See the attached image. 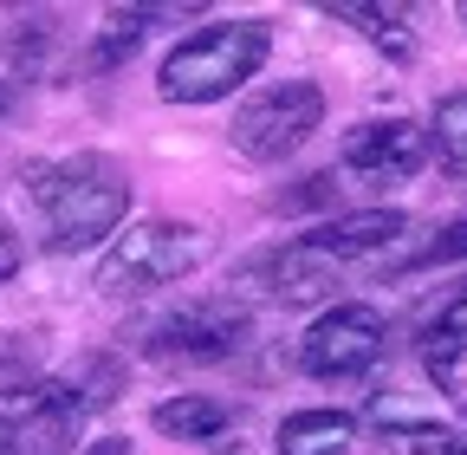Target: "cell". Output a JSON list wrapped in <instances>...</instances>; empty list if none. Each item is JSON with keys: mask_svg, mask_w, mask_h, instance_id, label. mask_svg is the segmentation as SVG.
<instances>
[{"mask_svg": "<svg viewBox=\"0 0 467 455\" xmlns=\"http://www.w3.org/2000/svg\"><path fill=\"white\" fill-rule=\"evenodd\" d=\"M33 208L46 221V248L52 254H78L98 248L104 235H117V221L130 215V183L110 156H66V163H46L33 169Z\"/></svg>", "mask_w": 467, "mask_h": 455, "instance_id": "6da1fadb", "label": "cell"}, {"mask_svg": "<svg viewBox=\"0 0 467 455\" xmlns=\"http://www.w3.org/2000/svg\"><path fill=\"white\" fill-rule=\"evenodd\" d=\"M273 52V26L266 20H221V26H202L189 33L182 46L162 52L156 66V91L169 104H214L227 91H241Z\"/></svg>", "mask_w": 467, "mask_h": 455, "instance_id": "7a4b0ae2", "label": "cell"}, {"mask_svg": "<svg viewBox=\"0 0 467 455\" xmlns=\"http://www.w3.org/2000/svg\"><path fill=\"white\" fill-rule=\"evenodd\" d=\"M208 254L202 228L189 221H137L110 241V254L98 260V293L110 300H137V293H156V287H175L182 273H195Z\"/></svg>", "mask_w": 467, "mask_h": 455, "instance_id": "3957f363", "label": "cell"}, {"mask_svg": "<svg viewBox=\"0 0 467 455\" xmlns=\"http://www.w3.org/2000/svg\"><path fill=\"white\" fill-rule=\"evenodd\" d=\"M78 417L85 404L66 377L0 384V455H72Z\"/></svg>", "mask_w": 467, "mask_h": 455, "instance_id": "277c9868", "label": "cell"}, {"mask_svg": "<svg viewBox=\"0 0 467 455\" xmlns=\"http://www.w3.org/2000/svg\"><path fill=\"white\" fill-rule=\"evenodd\" d=\"M318 124H325V91L312 79H279V85L254 91L241 111H234V150L254 156V163H279Z\"/></svg>", "mask_w": 467, "mask_h": 455, "instance_id": "5b68a950", "label": "cell"}, {"mask_svg": "<svg viewBox=\"0 0 467 455\" xmlns=\"http://www.w3.org/2000/svg\"><path fill=\"white\" fill-rule=\"evenodd\" d=\"M383 338H389V325H383L377 306L344 300V306H325V312L306 325L299 365H306L312 377H358V371H370V365L383 358Z\"/></svg>", "mask_w": 467, "mask_h": 455, "instance_id": "8992f818", "label": "cell"}, {"mask_svg": "<svg viewBox=\"0 0 467 455\" xmlns=\"http://www.w3.org/2000/svg\"><path fill=\"white\" fill-rule=\"evenodd\" d=\"M247 338H254V312L241 300H189L150 325V352L208 365V358H234Z\"/></svg>", "mask_w": 467, "mask_h": 455, "instance_id": "52a82bcc", "label": "cell"}, {"mask_svg": "<svg viewBox=\"0 0 467 455\" xmlns=\"http://www.w3.org/2000/svg\"><path fill=\"white\" fill-rule=\"evenodd\" d=\"M429 163V131L409 124V118H370L344 137V169L350 176H370V183H402Z\"/></svg>", "mask_w": 467, "mask_h": 455, "instance_id": "ba28073f", "label": "cell"}, {"mask_svg": "<svg viewBox=\"0 0 467 455\" xmlns=\"http://www.w3.org/2000/svg\"><path fill=\"white\" fill-rule=\"evenodd\" d=\"M396 235H409V215L402 208H358V215H337V221H318V228H306V248L318 254V260H358V254H377V248H389Z\"/></svg>", "mask_w": 467, "mask_h": 455, "instance_id": "9c48e42d", "label": "cell"}, {"mask_svg": "<svg viewBox=\"0 0 467 455\" xmlns=\"http://www.w3.org/2000/svg\"><path fill=\"white\" fill-rule=\"evenodd\" d=\"M169 442H208V449H234V410L214 404V397H169V404H156L150 417Z\"/></svg>", "mask_w": 467, "mask_h": 455, "instance_id": "30bf717a", "label": "cell"}, {"mask_svg": "<svg viewBox=\"0 0 467 455\" xmlns=\"http://www.w3.org/2000/svg\"><path fill=\"white\" fill-rule=\"evenodd\" d=\"M467 358V287L422 319V365L441 390H454V365Z\"/></svg>", "mask_w": 467, "mask_h": 455, "instance_id": "8fae6325", "label": "cell"}, {"mask_svg": "<svg viewBox=\"0 0 467 455\" xmlns=\"http://www.w3.org/2000/svg\"><path fill=\"white\" fill-rule=\"evenodd\" d=\"M260 273H266V287H273L279 300H325V293L337 287V267H331V260H318L306 241H292V248L266 254V260H260Z\"/></svg>", "mask_w": 467, "mask_h": 455, "instance_id": "7c38bea8", "label": "cell"}, {"mask_svg": "<svg viewBox=\"0 0 467 455\" xmlns=\"http://www.w3.org/2000/svg\"><path fill=\"white\" fill-rule=\"evenodd\" d=\"M350 436H358L350 410H299L279 423V455H344Z\"/></svg>", "mask_w": 467, "mask_h": 455, "instance_id": "4fadbf2b", "label": "cell"}, {"mask_svg": "<svg viewBox=\"0 0 467 455\" xmlns=\"http://www.w3.org/2000/svg\"><path fill=\"white\" fill-rule=\"evenodd\" d=\"M429 150L454 183H467V91H448L429 118Z\"/></svg>", "mask_w": 467, "mask_h": 455, "instance_id": "5bb4252c", "label": "cell"}, {"mask_svg": "<svg viewBox=\"0 0 467 455\" xmlns=\"http://www.w3.org/2000/svg\"><path fill=\"white\" fill-rule=\"evenodd\" d=\"M377 455H454V429H441V423H389V429H377Z\"/></svg>", "mask_w": 467, "mask_h": 455, "instance_id": "9a60e30c", "label": "cell"}, {"mask_svg": "<svg viewBox=\"0 0 467 455\" xmlns=\"http://www.w3.org/2000/svg\"><path fill=\"white\" fill-rule=\"evenodd\" d=\"M454 260H467V221H448L435 241H422L409 260H396V273H429V267H454Z\"/></svg>", "mask_w": 467, "mask_h": 455, "instance_id": "2e32d148", "label": "cell"}, {"mask_svg": "<svg viewBox=\"0 0 467 455\" xmlns=\"http://www.w3.org/2000/svg\"><path fill=\"white\" fill-rule=\"evenodd\" d=\"M337 20H350V26H358V33H370L383 52H389V59H409V33H396V20L402 14H389V7H331Z\"/></svg>", "mask_w": 467, "mask_h": 455, "instance_id": "e0dca14e", "label": "cell"}, {"mask_svg": "<svg viewBox=\"0 0 467 455\" xmlns=\"http://www.w3.org/2000/svg\"><path fill=\"white\" fill-rule=\"evenodd\" d=\"M66 384L78 390V404L91 410V404H110V397H117V384H124V365H117V358H85L78 377H66Z\"/></svg>", "mask_w": 467, "mask_h": 455, "instance_id": "ac0fdd59", "label": "cell"}, {"mask_svg": "<svg viewBox=\"0 0 467 455\" xmlns=\"http://www.w3.org/2000/svg\"><path fill=\"white\" fill-rule=\"evenodd\" d=\"M14 273H20V235H14V221L0 215V287H7Z\"/></svg>", "mask_w": 467, "mask_h": 455, "instance_id": "d6986e66", "label": "cell"}, {"mask_svg": "<svg viewBox=\"0 0 467 455\" xmlns=\"http://www.w3.org/2000/svg\"><path fill=\"white\" fill-rule=\"evenodd\" d=\"M26 365V338H7V345H0V371H20Z\"/></svg>", "mask_w": 467, "mask_h": 455, "instance_id": "ffe728a7", "label": "cell"}, {"mask_svg": "<svg viewBox=\"0 0 467 455\" xmlns=\"http://www.w3.org/2000/svg\"><path fill=\"white\" fill-rule=\"evenodd\" d=\"M461 20H467V7H461Z\"/></svg>", "mask_w": 467, "mask_h": 455, "instance_id": "44dd1931", "label": "cell"}, {"mask_svg": "<svg viewBox=\"0 0 467 455\" xmlns=\"http://www.w3.org/2000/svg\"><path fill=\"white\" fill-rule=\"evenodd\" d=\"M454 455H467V449H454Z\"/></svg>", "mask_w": 467, "mask_h": 455, "instance_id": "7402d4cb", "label": "cell"}]
</instances>
